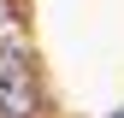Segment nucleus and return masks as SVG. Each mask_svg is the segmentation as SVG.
Returning <instances> with one entry per match:
<instances>
[{
	"mask_svg": "<svg viewBox=\"0 0 124 118\" xmlns=\"http://www.w3.org/2000/svg\"><path fill=\"white\" fill-rule=\"evenodd\" d=\"M0 118H36V71L24 53H0Z\"/></svg>",
	"mask_w": 124,
	"mask_h": 118,
	"instance_id": "obj_1",
	"label": "nucleus"
},
{
	"mask_svg": "<svg viewBox=\"0 0 124 118\" xmlns=\"http://www.w3.org/2000/svg\"><path fill=\"white\" fill-rule=\"evenodd\" d=\"M12 24V0H0V30H6Z\"/></svg>",
	"mask_w": 124,
	"mask_h": 118,
	"instance_id": "obj_2",
	"label": "nucleus"
},
{
	"mask_svg": "<svg viewBox=\"0 0 124 118\" xmlns=\"http://www.w3.org/2000/svg\"><path fill=\"white\" fill-rule=\"evenodd\" d=\"M112 118H124V106H118V112H112Z\"/></svg>",
	"mask_w": 124,
	"mask_h": 118,
	"instance_id": "obj_3",
	"label": "nucleus"
}]
</instances>
